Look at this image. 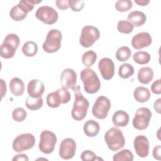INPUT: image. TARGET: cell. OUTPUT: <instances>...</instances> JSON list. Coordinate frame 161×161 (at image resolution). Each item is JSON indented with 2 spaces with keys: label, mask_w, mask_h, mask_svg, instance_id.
I'll use <instances>...</instances> for the list:
<instances>
[{
  "label": "cell",
  "mask_w": 161,
  "mask_h": 161,
  "mask_svg": "<svg viewBox=\"0 0 161 161\" xmlns=\"http://www.w3.org/2000/svg\"><path fill=\"white\" fill-rule=\"evenodd\" d=\"M72 90L74 92L75 100L71 111V116L76 121H81L87 115L89 103L81 93L80 86L79 85L75 86Z\"/></svg>",
  "instance_id": "1"
},
{
  "label": "cell",
  "mask_w": 161,
  "mask_h": 161,
  "mask_svg": "<svg viewBox=\"0 0 161 161\" xmlns=\"http://www.w3.org/2000/svg\"><path fill=\"white\" fill-rule=\"evenodd\" d=\"M80 77L84 84V91L88 94L97 92L101 87V82L96 73L90 68L82 69Z\"/></svg>",
  "instance_id": "2"
},
{
  "label": "cell",
  "mask_w": 161,
  "mask_h": 161,
  "mask_svg": "<svg viewBox=\"0 0 161 161\" xmlns=\"http://www.w3.org/2000/svg\"><path fill=\"white\" fill-rule=\"evenodd\" d=\"M104 140L108 148L114 152L123 148L125 144V139L121 130L116 127H112L105 133Z\"/></svg>",
  "instance_id": "3"
},
{
  "label": "cell",
  "mask_w": 161,
  "mask_h": 161,
  "mask_svg": "<svg viewBox=\"0 0 161 161\" xmlns=\"http://www.w3.org/2000/svg\"><path fill=\"white\" fill-rule=\"evenodd\" d=\"M62 35L57 29H52L48 32L45 41L42 45L43 50L49 53L57 52L61 47Z\"/></svg>",
  "instance_id": "4"
},
{
  "label": "cell",
  "mask_w": 161,
  "mask_h": 161,
  "mask_svg": "<svg viewBox=\"0 0 161 161\" xmlns=\"http://www.w3.org/2000/svg\"><path fill=\"white\" fill-rule=\"evenodd\" d=\"M71 98L69 91L65 88H60L54 92L49 93L47 96V105L52 108H58L60 104L68 103Z\"/></svg>",
  "instance_id": "5"
},
{
  "label": "cell",
  "mask_w": 161,
  "mask_h": 161,
  "mask_svg": "<svg viewBox=\"0 0 161 161\" xmlns=\"http://www.w3.org/2000/svg\"><path fill=\"white\" fill-rule=\"evenodd\" d=\"M57 142V138L53 132L49 130H44L40 136L39 150L43 153L50 154L53 152Z\"/></svg>",
  "instance_id": "6"
},
{
  "label": "cell",
  "mask_w": 161,
  "mask_h": 161,
  "mask_svg": "<svg viewBox=\"0 0 161 161\" xmlns=\"http://www.w3.org/2000/svg\"><path fill=\"white\" fill-rule=\"evenodd\" d=\"M100 36L99 30L94 26H85L82 28L79 38V43L85 48L91 47Z\"/></svg>",
  "instance_id": "7"
},
{
  "label": "cell",
  "mask_w": 161,
  "mask_h": 161,
  "mask_svg": "<svg viewBox=\"0 0 161 161\" xmlns=\"http://www.w3.org/2000/svg\"><path fill=\"white\" fill-rule=\"evenodd\" d=\"M34 135L30 133H23L17 136L13 140L12 147L16 152H22L31 149L35 144Z\"/></svg>",
  "instance_id": "8"
},
{
  "label": "cell",
  "mask_w": 161,
  "mask_h": 161,
  "mask_svg": "<svg viewBox=\"0 0 161 161\" xmlns=\"http://www.w3.org/2000/svg\"><path fill=\"white\" fill-rule=\"evenodd\" d=\"M152 118L151 111L146 107H141L136 111L133 119L132 125L135 128L138 130H144L149 125Z\"/></svg>",
  "instance_id": "9"
},
{
  "label": "cell",
  "mask_w": 161,
  "mask_h": 161,
  "mask_svg": "<svg viewBox=\"0 0 161 161\" xmlns=\"http://www.w3.org/2000/svg\"><path fill=\"white\" fill-rule=\"evenodd\" d=\"M110 100L104 96H99L92 108V113L94 116L99 119H105L111 108Z\"/></svg>",
  "instance_id": "10"
},
{
  "label": "cell",
  "mask_w": 161,
  "mask_h": 161,
  "mask_svg": "<svg viewBox=\"0 0 161 161\" xmlns=\"http://www.w3.org/2000/svg\"><path fill=\"white\" fill-rule=\"evenodd\" d=\"M35 16L46 25H53L57 21L58 18L57 11L48 6H42L38 8L35 13Z\"/></svg>",
  "instance_id": "11"
},
{
  "label": "cell",
  "mask_w": 161,
  "mask_h": 161,
  "mask_svg": "<svg viewBox=\"0 0 161 161\" xmlns=\"http://www.w3.org/2000/svg\"><path fill=\"white\" fill-rule=\"evenodd\" d=\"M76 151V143L73 138H67L60 143L59 155L64 160H69L74 157Z\"/></svg>",
  "instance_id": "12"
},
{
  "label": "cell",
  "mask_w": 161,
  "mask_h": 161,
  "mask_svg": "<svg viewBox=\"0 0 161 161\" xmlns=\"http://www.w3.org/2000/svg\"><path fill=\"white\" fill-rule=\"evenodd\" d=\"M98 68L103 78L105 80L111 79L114 74V64L109 58H103L98 63Z\"/></svg>",
  "instance_id": "13"
},
{
  "label": "cell",
  "mask_w": 161,
  "mask_h": 161,
  "mask_svg": "<svg viewBox=\"0 0 161 161\" xmlns=\"http://www.w3.org/2000/svg\"><path fill=\"white\" fill-rule=\"evenodd\" d=\"M133 146L136 154L141 158H145L149 153V142L144 135L136 136L133 142Z\"/></svg>",
  "instance_id": "14"
},
{
  "label": "cell",
  "mask_w": 161,
  "mask_h": 161,
  "mask_svg": "<svg viewBox=\"0 0 161 161\" xmlns=\"http://www.w3.org/2000/svg\"><path fill=\"white\" fill-rule=\"evenodd\" d=\"M60 82L62 87L66 89L73 88L76 86L77 74L72 69H65L60 75Z\"/></svg>",
  "instance_id": "15"
},
{
  "label": "cell",
  "mask_w": 161,
  "mask_h": 161,
  "mask_svg": "<svg viewBox=\"0 0 161 161\" xmlns=\"http://www.w3.org/2000/svg\"><path fill=\"white\" fill-rule=\"evenodd\" d=\"M152 43L151 35L147 32H140L135 35L131 39V45L136 50H141L143 48L150 46Z\"/></svg>",
  "instance_id": "16"
},
{
  "label": "cell",
  "mask_w": 161,
  "mask_h": 161,
  "mask_svg": "<svg viewBox=\"0 0 161 161\" xmlns=\"http://www.w3.org/2000/svg\"><path fill=\"white\" fill-rule=\"evenodd\" d=\"M45 91L44 84L38 79L31 80L27 86L29 96L33 98H38L42 96Z\"/></svg>",
  "instance_id": "17"
},
{
  "label": "cell",
  "mask_w": 161,
  "mask_h": 161,
  "mask_svg": "<svg viewBox=\"0 0 161 161\" xmlns=\"http://www.w3.org/2000/svg\"><path fill=\"white\" fill-rule=\"evenodd\" d=\"M127 20L131 23L133 26L139 27L142 26L147 20L145 14L140 11H133L129 13Z\"/></svg>",
  "instance_id": "18"
},
{
  "label": "cell",
  "mask_w": 161,
  "mask_h": 161,
  "mask_svg": "<svg viewBox=\"0 0 161 161\" xmlns=\"http://www.w3.org/2000/svg\"><path fill=\"white\" fill-rule=\"evenodd\" d=\"M129 114L125 111L118 110L113 115L112 121L116 127H125L129 123Z\"/></svg>",
  "instance_id": "19"
},
{
  "label": "cell",
  "mask_w": 161,
  "mask_h": 161,
  "mask_svg": "<svg viewBox=\"0 0 161 161\" xmlns=\"http://www.w3.org/2000/svg\"><path fill=\"white\" fill-rule=\"evenodd\" d=\"M153 70L149 67H143L139 69L137 78L138 81L143 84H148L153 78Z\"/></svg>",
  "instance_id": "20"
},
{
  "label": "cell",
  "mask_w": 161,
  "mask_h": 161,
  "mask_svg": "<svg viewBox=\"0 0 161 161\" xmlns=\"http://www.w3.org/2000/svg\"><path fill=\"white\" fill-rule=\"evenodd\" d=\"M84 134L89 137H94L96 136L100 130L99 124L94 119L87 121L83 127Z\"/></svg>",
  "instance_id": "21"
},
{
  "label": "cell",
  "mask_w": 161,
  "mask_h": 161,
  "mask_svg": "<svg viewBox=\"0 0 161 161\" xmlns=\"http://www.w3.org/2000/svg\"><path fill=\"white\" fill-rule=\"evenodd\" d=\"M9 89L15 96H21L25 91V84L21 79L13 77L9 82Z\"/></svg>",
  "instance_id": "22"
},
{
  "label": "cell",
  "mask_w": 161,
  "mask_h": 161,
  "mask_svg": "<svg viewBox=\"0 0 161 161\" xmlns=\"http://www.w3.org/2000/svg\"><path fill=\"white\" fill-rule=\"evenodd\" d=\"M133 97L138 103L147 102L150 98V92L147 87L143 86L137 87L133 92Z\"/></svg>",
  "instance_id": "23"
},
{
  "label": "cell",
  "mask_w": 161,
  "mask_h": 161,
  "mask_svg": "<svg viewBox=\"0 0 161 161\" xmlns=\"http://www.w3.org/2000/svg\"><path fill=\"white\" fill-rule=\"evenodd\" d=\"M23 53L26 57H33L38 52L37 43L33 41H28L25 42L22 47Z\"/></svg>",
  "instance_id": "24"
},
{
  "label": "cell",
  "mask_w": 161,
  "mask_h": 161,
  "mask_svg": "<svg viewBox=\"0 0 161 161\" xmlns=\"http://www.w3.org/2000/svg\"><path fill=\"white\" fill-rule=\"evenodd\" d=\"M9 16L11 18L16 21H19L23 20L27 16V14L23 11L19 4L13 6L10 11Z\"/></svg>",
  "instance_id": "25"
},
{
  "label": "cell",
  "mask_w": 161,
  "mask_h": 161,
  "mask_svg": "<svg viewBox=\"0 0 161 161\" xmlns=\"http://www.w3.org/2000/svg\"><path fill=\"white\" fill-rule=\"evenodd\" d=\"M25 104L28 109L30 110L35 111L40 109L43 106V101L42 96L38 98H33L29 96L26 98Z\"/></svg>",
  "instance_id": "26"
},
{
  "label": "cell",
  "mask_w": 161,
  "mask_h": 161,
  "mask_svg": "<svg viewBox=\"0 0 161 161\" xmlns=\"http://www.w3.org/2000/svg\"><path fill=\"white\" fill-rule=\"evenodd\" d=\"M134 72V68L131 64L128 63H124L119 66L118 74L121 78L126 79L133 75Z\"/></svg>",
  "instance_id": "27"
},
{
  "label": "cell",
  "mask_w": 161,
  "mask_h": 161,
  "mask_svg": "<svg viewBox=\"0 0 161 161\" xmlns=\"http://www.w3.org/2000/svg\"><path fill=\"white\" fill-rule=\"evenodd\" d=\"M134 62L140 65L148 64L150 60V55L148 52L145 51H138L133 55Z\"/></svg>",
  "instance_id": "28"
},
{
  "label": "cell",
  "mask_w": 161,
  "mask_h": 161,
  "mask_svg": "<svg viewBox=\"0 0 161 161\" xmlns=\"http://www.w3.org/2000/svg\"><path fill=\"white\" fill-rule=\"evenodd\" d=\"M114 161H133V155L132 152L128 149H123L116 153L113 157Z\"/></svg>",
  "instance_id": "29"
},
{
  "label": "cell",
  "mask_w": 161,
  "mask_h": 161,
  "mask_svg": "<svg viewBox=\"0 0 161 161\" xmlns=\"http://www.w3.org/2000/svg\"><path fill=\"white\" fill-rule=\"evenodd\" d=\"M16 49L7 43H3L0 47V55L4 58H11L14 57Z\"/></svg>",
  "instance_id": "30"
},
{
  "label": "cell",
  "mask_w": 161,
  "mask_h": 161,
  "mask_svg": "<svg viewBox=\"0 0 161 161\" xmlns=\"http://www.w3.org/2000/svg\"><path fill=\"white\" fill-rule=\"evenodd\" d=\"M97 59V54L93 50H89L84 53L82 57V64L87 67H91L94 64Z\"/></svg>",
  "instance_id": "31"
},
{
  "label": "cell",
  "mask_w": 161,
  "mask_h": 161,
  "mask_svg": "<svg viewBox=\"0 0 161 161\" xmlns=\"http://www.w3.org/2000/svg\"><path fill=\"white\" fill-rule=\"evenodd\" d=\"M131 55V51L129 47L123 46L119 48L116 52L115 57L119 62H125L128 60Z\"/></svg>",
  "instance_id": "32"
},
{
  "label": "cell",
  "mask_w": 161,
  "mask_h": 161,
  "mask_svg": "<svg viewBox=\"0 0 161 161\" xmlns=\"http://www.w3.org/2000/svg\"><path fill=\"white\" fill-rule=\"evenodd\" d=\"M133 25L128 21L121 20L119 21L117 25V30L119 33L129 34L133 31Z\"/></svg>",
  "instance_id": "33"
},
{
  "label": "cell",
  "mask_w": 161,
  "mask_h": 161,
  "mask_svg": "<svg viewBox=\"0 0 161 161\" xmlns=\"http://www.w3.org/2000/svg\"><path fill=\"white\" fill-rule=\"evenodd\" d=\"M42 0H21L19 2V4L23 11L28 14L29 12L31 11L34 8V6L36 4L40 3Z\"/></svg>",
  "instance_id": "34"
},
{
  "label": "cell",
  "mask_w": 161,
  "mask_h": 161,
  "mask_svg": "<svg viewBox=\"0 0 161 161\" xmlns=\"http://www.w3.org/2000/svg\"><path fill=\"white\" fill-rule=\"evenodd\" d=\"M132 6L133 3L130 0H118L115 3V8L119 12L128 11Z\"/></svg>",
  "instance_id": "35"
},
{
  "label": "cell",
  "mask_w": 161,
  "mask_h": 161,
  "mask_svg": "<svg viewBox=\"0 0 161 161\" xmlns=\"http://www.w3.org/2000/svg\"><path fill=\"white\" fill-rule=\"evenodd\" d=\"M3 43L9 44L17 49L19 45L20 40L19 36L16 34L10 33L6 36Z\"/></svg>",
  "instance_id": "36"
},
{
  "label": "cell",
  "mask_w": 161,
  "mask_h": 161,
  "mask_svg": "<svg viewBox=\"0 0 161 161\" xmlns=\"http://www.w3.org/2000/svg\"><path fill=\"white\" fill-rule=\"evenodd\" d=\"M26 111L23 108H17L12 112V118L17 122H21L24 121L26 119Z\"/></svg>",
  "instance_id": "37"
},
{
  "label": "cell",
  "mask_w": 161,
  "mask_h": 161,
  "mask_svg": "<svg viewBox=\"0 0 161 161\" xmlns=\"http://www.w3.org/2000/svg\"><path fill=\"white\" fill-rule=\"evenodd\" d=\"M80 158L83 161H86V160H91V161H94V160H103V158L98 157L91 150H84V152H82L80 155Z\"/></svg>",
  "instance_id": "38"
},
{
  "label": "cell",
  "mask_w": 161,
  "mask_h": 161,
  "mask_svg": "<svg viewBox=\"0 0 161 161\" xmlns=\"http://www.w3.org/2000/svg\"><path fill=\"white\" fill-rule=\"evenodd\" d=\"M69 5H70V8L72 11L78 12V11H80L83 9L84 6V1H82V0H79V1L70 0Z\"/></svg>",
  "instance_id": "39"
},
{
  "label": "cell",
  "mask_w": 161,
  "mask_h": 161,
  "mask_svg": "<svg viewBox=\"0 0 161 161\" xmlns=\"http://www.w3.org/2000/svg\"><path fill=\"white\" fill-rule=\"evenodd\" d=\"M151 91L153 93L155 94H161V84H160V79H157L155 80L151 86Z\"/></svg>",
  "instance_id": "40"
},
{
  "label": "cell",
  "mask_w": 161,
  "mask_h": 161,
  "mask_svg": "<svg viewBox=\"0 0 161 161\" xmlns=\"http://www.w3.org/2000/svg\"><path fill=\"white\" fill-rule=\"evenodd\" d=\"M70 0H57L55 1L57 7L60 10H65L70 7Z\"/></svg>",
  "instance_id": "41"
},
{
  "label": "cell",
  "mask_w": 161,
  "mask_h": 161,
  "mask_svg": "<svg viewBox=\"0 0 161 161\" xmlns=\"http://www.w3.org/2000/svg\"><path fill=\"white\" fill-rule=\"evenodd\" d=\"M160 152H161V146L160 145L155 147L153 150V153H152L153 158L157 160H160L161 159Z\"/></svg>",
  "instance_id": "42"
},
{
  "label": "cell",
  "mask_w": 161,
  "mask_h": 161,
  "mask_svg": "<svg viewBox=\"0 0 161 161\" xmlns=\"http://www.w3.org/2000/svg\"><path fill=\"white\" fill-rule=\"evenodd\" d=\"M13 160H23V161H28L29 158L28 156L25 154H18L16 155H14V157L13 158Z\"/></svg>",
  "instance_id": "43"
},
{
  "label": "cell",
  "mask_w": 161,
  "mask_h": 161,
  "mask_svg": "<svg viewBox=\"0 0 161 161\" xmlns=\"http://www.w3.org/2000/svg\"><path fill=\"white\" fill-rule=\"evenodd\" d=\"M160 102H161V98H158L157 100H155V101L154 102V104H153L154 109L158 114H160V113H161V111H160Z\"/></svg>",
  "instance_id": "44"
},
{
  "label": "cell",
  "mask_w": 161,
  "mask_h": 161,
  "mask_svg": "<svg viewBox=\"0 0 161 161\" xmlns=\"http://www.w3.org/2000/svg\"><path fill=\"white\" fill-rule=\"evenodd\" d=\"M1 80V99L5 96L6 93V82L4 81V80L3 79H0Z\"/></svg>",
  "instance_id": "45"
},
{
  "label": "cell",
  "mask_w": 161,
  "mask_h": 161,
  "mask_svg": "<svg viewBox=\"0 0 161 161\" xmlns=\"http://www.w3.org/2000/svg\"><path fill=\"white\" fill-rule=\"evenodd\" d=\"M135 3L139 6H147V4H148L150 3V1H148V0H135Z\"/></svg>",
  "instance_id": "46"
}]
</instances>
